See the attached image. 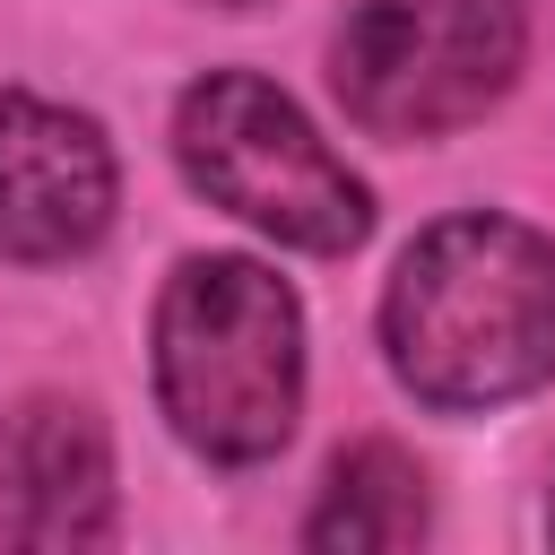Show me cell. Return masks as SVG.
I'll return each instance as SVG.
<instances>
[{"label":"cell","mask_w":555,"mask_h":555,"mask_svg":"<svg viewBox=\"0 0 555 555\" xmlns=\"http://www.w3.org/2000/svg\"><path fill=\"white\" fill-rule=\"evenodd\" d=\"M390 373L434 408H503L555 382V243L520 217L416 234L382 295Z\"/></svg>","instance_id":"obj_1"},{"label":"cell","mask_w":555,"mask_h":555,"mask_svg":"<svg viewBox=\"0 0 555 555\" xmlns=\"http://www.w3.org/2000/svg\"><path fill=\"white\" fill-rule=\"evenodd\" d=\"M156 399L199 460L251 468L304 408V312L260 260H182L156 304Z\"/></svg>","instance_id":"obj_2"},{"label":"cell","mask_w":555,"mask_h":555,"mask_svg":"<svg viewBox=\"0 0 555 555\" xmlns=\"http://www.w3.org/2000/svg\"><path fill=\"white\" fill-rule=\"evenodd\" d=\"M182 173L243 225L295 243V251H356L373 208L364 182L330 156V139L251 69H217L173 113Z\"/></svg>","instance_id":"obj_3"},{"label":"cell","mask_w":555,"mask_h":555,"mask_svg":"<svg viewBox=\"0 0 555 555\" xmlns=\"http://www.w3.org/2000/svg\"><path fill=\"white\" fill-rule=\"evenodd\" d=\"M520 0H364L338 26V104L373 139H442L520 78Z\"/></svg>","instance_id":"obj_4"},{"label":"cell","mask_w":555,"mask_h":555,"mask_svg":"<svg viewBox=\"0 0 555 555\" xmlns=\"http://www.w3.org/2000/svg\"><path fill=\"white\" fill-rule=\"evenodd\" d=\"M113 225V147L87 113L0 95V251L78 260Z\"/></svg>","instance_id":"obj_5"},{"label":"cell","mask_w":555,"mask_h":555,"mask_svg":"<svg viewBox=\"0 0 555 555\" xmlns=\"http://www.w3.org/2000/svg\"><path fill=\"white\" fill-rule=\"evenodd\" d=\"M0 538L43 555L113 538V451L78 399H26L0 416Z\"/></svg>","instance_id":"obj_6"},{"label":"cell","mask_w":555,"mask_h":555,"mask_svg":"<svg viewBox=\"0 0 555 555\" xmlns=\"http://www.w3.org/2000/svg\"><path fill=\"white\" fill-rule=\"evenodd\" d=\"M416 538H425V477L390 442L347 451L321 486V512L304 520V546H330V555H390Z\"/></svg>","instance_id":"obj_7"},{"label":"cell","mask_w":555,"mask_h":555,"mask_svg":"<svg viewBox=\"0 0 555 555\" xmlns=\"http://www.w3.org/2000/svg\"><path fill=\"white\" fill-rule=\"evenodd\" d=\"M208 9H251V0H208Z\"/></svg>","instance_id":"obj_8"},{"label":"cell","mask_w":555,"mask_h":555,"mask_svg":"<svg viewBox=\"0 0 555 555\" xmlns=\"http://www.w3.org/2000/svg\"><path fill=\"white\" fill-rule=\"evenodd\" d=\"M546 529H555V512H546Z\"/></svg>","instance_id":"obj_9"}]
</instances>
